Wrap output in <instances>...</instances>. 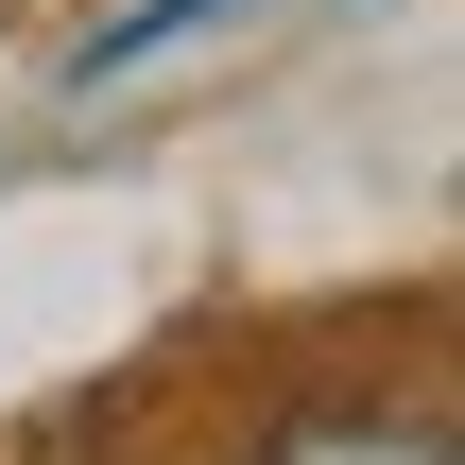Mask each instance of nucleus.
<instances>
[{"label":"nucleus","mask_w":465,"mask_h":465,"mask_svg":"<svg viewBox=\"0 0 465 465\" xmlns=\"http://www.w3.org/2000/svg\"><path fill=\"white\" fill-rule=\"evenodd\" d=\"M259 465H449L431 414H311V431H276Z\"/></svg>","instance_id":"f257e3e1"}]
</instances>
